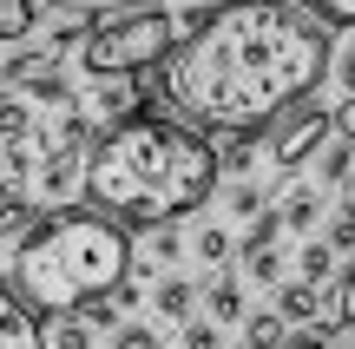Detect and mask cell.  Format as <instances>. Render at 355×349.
Listing matches in <instances>:
<instances>
[{"label":"cell","mask_w":355,"mask_h":349,"mask_svg":"<svg viewBox=\"0 0 355 349\" xmlns=\"http://www.w3.org/2000/svg\"><path fill=\"white\" fill-rule=\"evenodd\" d=\"M329 33L303 0H224L191 13L165 53V92L211 132H263L290 99L322 86Z\"/></svg>","instance_id":"cell-1"},{"label":"cell","mask_w":355,"mask_h":349,"mask_svg":"<svg viewBox=\"0 0 355 349\" xmlns=\"http://www.w3.org/2000/svg\"><path fill=\"white\" fill-rule=\"evenodd\" d=\"M79 191L112 224H178L217 191V152L171 119L132 112L86 145Z\"/></svg>","instance_id":"cell-2"},{"label":"cell","mask_w":355,"mask_h":349,"mask_svg":"<svg viewBox=\"0 0 355 349\" xmlns=\"http://www.w3.org/2000/svg\"><path fill=\"white\" fill-rule=\"evenodd\" d=\"M132 277V237L105 211H53L20 231L13 250V290L33 310H86V303L112 297Z\"/></svg>","instance_id":"cell-3"},{"label":"cell","mask_w":355,"mask_h":349,"mask_svg":"<svg viewBox=\"0 0 355 349\" xmlns=\"http://www.w3.org/2000/svg\"><path fill=\"white\" fill-rule=\"evenodd\" d=\"M171 40H178V20L165 7H152V0L112 7L92 26H79V66H86L92 79H125V73L139 79L171 53Z\"/></svg>","instance_id":"cell-4"},{"label":"cell","mask_w":355,"mask_h":349,"mask_svg":"<svg viewBox=\"0 0 355 349\" xmlns=\"http://www.w3.org/2000/svg\"><path fill=\"white\" fill-rule=\"evenodd\" d=\"M263 132H270V165H277V171H303L309 158L336 139V119H329V105H316L303 92V99H290Z\"/></svg>","instance_id":"cell-5"},{"label":"cell","mask_w":355,"mask_h":349,"mask_svg":"<svg viewBox=\"0 0 355 349\" xmlns=\"http://www.w3.org/2000/svg\"><path fill=\"white\" fill-rule=\"evenodd\" d=\"M79 171H86V152H40L33 158V191L46 198V205H66V198L79 191Z\"/></svg>","instance_id":"cell-6"},{"label":"cell","mask_w":355,"mask_h":349,"mask_svg":"<svg viewBox=\"0 0 355 349\" xmlns=\"http://www.w3.org/2000/svg\"><path fill=\"white\" fill-rule=\"evenodd\" d=\"M0 349H46V323L33 316V303L20 290L0 284Z\"/></svg>","instance_id":"cell-7"},{"label":"cell","mask_w":355,"mask_h":349,"mask_svg":"<svg viewBox=\"0 0 355 349\" xmlns=\"http://www.w3.org/2000/svg\"><path fill=\"white\" fill-rule=\"evenodd\" d=\"M277 316L283 323H336V310H322V284H283V297H277Z\"/></svg>","instance_id":"cell-8"},{"label":"cell","mask_w":355,"mask_h":349,"mask_svg":"<svg viewBox=\"0 0 355 349\" xmlns=\"http://www.w3.org/2000/svg\"><path fill=\"white\" fill-rule=\"evenodd\" d=\"M92 105H99V119H112V126H119V119H132V112L145 105V86H132V73H125V79H99Z\"/></svg>","instance_id":"cell-9"},{"label":"cell","mask_w":355,"mask_h":349,"mask_svg":"<svg viewBox=\"0 0 355 349\" xmlns=\"http://www.w3.org/2000/svg\"><path fill=\"white\" fill-rule=\"evenodd\" d=\"M33 139V105H26V92L0 86V145H20Z\"/></svg>","instance_id":"cell-10"},{"label":"cell","mask_w":355,"mask_h":349,"mask_svg":"<svg viewBox=\"0 0 355 349\" xmlns=\"http://www.w3.org/2000/svg\"><path fill=\"white\" fill-rule=\"evenodd\" d=\"M33 224V198H26L20 178H0V237H20Z\"/></svg>","instance_id":"cell-11"},{"label":"cell","mask_w":355,"mask_h":349,"mask_svg":"<svg viewBox=\"0 0 355 349\" xmlns=\"http://www.w3.org/2000/svg\"><path fill=\"white\" fill-rule=\"evenodd\" d=\"M316 211H322V198H316V185H290V198H283V231H309L316 224Z\"/></svg>","instance_id":"cell-12"},{"label":"cell","mask_w":355,"mask_h":349,"mask_svg":"<svg viewBox=\"0 0 355 349\" xmlns=\"http://www.w3.org/2000/svg\"><path fill=\"white\" fill-rule=\"evenodd\" d=\"M46 349H92V323L79 310H60L53 330H46Z\"/></svg>","instance_id":"cell-13"},{"label":"cell","mask_w":355,"mask_h":349,"mask_svg":"<svg viewBox=\"0 0 355 349\" xmlns=\"http://www.w3.org/2000/svg\"><path fill=\"white\" fill-rule=\"evenodd\" d=\"M152 303H158V316H165V323H184V316H191V303H198V290H191L184 277H165Z\"/></svg>","instance_id":"cell-14"},{"label":"cell","mask_w":355,"mask_h":349,"mask_svg":"<svg viewBox=\"0 0 355 349\" xmlns=\"http://www.w3.org/2000/svg\"><path fill=\"white\" fill-rule=\"evenodd\" d=\"M283 337H290V323H283L277 310H263V316H243V349H277Z\"/></svg>","instance_id":"cell-15"},{"label":"cell","mask_w":355,"mask_h":349,"mask_svg":"<svg viewBox=\"0 0 355 349\" xmlns=\"http://www.w3.org/2000/svg\"><path fill=\"white\" fill-rule=\"evenodd\" d=\"M33 20H40L33 0H0V40H26V33H33Z\"/></svg>","instance_id":"cell-16"},{"label":"cell","mask_w":355,"mask_h":349,"mask_svg":"<svg viewBox=\"0 0 355 349\" xmlns=\"http://www.w3.org/2000/svg\"><path fill=\"white\" fill-rule=\"evenodd\" d=\"M250 158H257V132H224L217 171H250Z\"/></svg>","instance_id":"cell-17"},{"label":"cell","mask_w":355,"mask_h":349,"mask_svg":"<svg viewBox=\"0 0 355 349\" xmlns=\"http://www.w3.org/2000/svg\"><path fill=\"white\" fill-rule=\"evenodd\" d=\"M243 271H250L257 284H277V271H283V264H277V250H270V244H257V237H243Z\"/></svg>","instance_id":"cell-18"},{"label":"cell","mask_w":355,"mask_h":349,"mask_svg":"<svg viewBox=\"0 0 355 349\" xmlns=\"http://www.w3.org/2000/svg\"><path fill=\"white\" fill-rule=\"evenodd\" d=\"M355 171V139H336V145H322V178L329 185H343Z\"/></svg>","instance_id":"cell-19"},{"label":"cell","mask_w":355,"mask_h":349,"mask_svg":"<svg viewBox=\"0 0 355 349\" xmlns=\"http://www.w3.org/2000/svg\"><path fill=\"white\" fill-rule=\"evenodd\" d=\"M243 316V290L237 284H211V323H237Z\"/></svg>","instance_id":"cell-20"},{"label":"cell","mask_w":355,"mask_h":349,"mask_svg":"<svg viewBox=\"0 0 355 349\" xmlns=\"http://www.w3.org/2000/svg\"><path fill=\"white\" fill-rule=\"evenodd\" d=\"M191 250H198V257H204V264H224V257H230V237H224V231H217V224H204V231H198V237H191Z\"/></svg>","instance_id":"cell-21"},{"label":"cell","mask_w":355,"mask_h":349,"mask_svg":"<svg viewBox=\"0 0 355 349\" xmlns=\"http://www.w3.org/2000/svg\"><path fill=\"white\" fill-rule=\"evenodd\" d=\"M112 349H158V330H152V323H119Z\"/></svg>","instance_id":"cell-22"},{"label":"cell","mask_w":355,"mask_h":349,"mask_svg":"<svg viewBox=\"0 0 355 349\" xmlns=\"http://www.w3.org/2000/svg\"><path fill=\"white\" fill-rule=\"evenodd\" d=\"M316 20H336V26H355V0H303Z\"/></svg>","instance_id":"cell-23"},{"label":"cell","mask_w":355,"mask_h":349,"mask_svg":"<svg viewBox=\"0 0 355 349\" xmlns=\"http://www.w3.org/2000/svg\"><path fill=\"white\" fill-rule=\"evenodd\" d=\"M296 264H303L309 284H322V277H329V244H303V257H296Z\"/></svg>","instance_id":"cell-24"},{"label":"cell","mask_w":355,"mask_h":349,"mask_svg":"<svg viewBox=\"0 0 355 349\" xmlns=\"http://www.w3.org/2000/svg\"><path fill=\"white\" fill-rule=\"evenodd\" d=\"M230 211H237V218H257V211H263V191H257V185H237V191H230Z\"/></svg>","instance_id":"cell-25"},{"label":"cell","mask_w":355,"mask_h":349,"mask_svg":"<svg viewBox=\"0 0 355 349\" xmlns=\"http://www.w3.org/2000/svg\"><path fill=\"white\" fill-rule=\"evenodd\" d=\"M336 323H355V264H349L343 290H336Z\"/></svg>","instance_id":"cell-26"},{"label":"cell","mask_w":355,"mask_h":349,"mask_svg":"<svg viewBox=\"0 0 355 349\" xmlns=\"http://www.w3.org/2000/svg\"><path fill=\"white\" fill-rule=\"evenodd\" d=\"M66 13H112V7H139V0H53Z\"/></svg>","instance_id":"cell-27"},{"label":"cell","mask_w":355,"mask_h":349,"mask_svg":"<svg viewBox=\"0 0 355 349\" xmlns=\"http://www.w3.org/2000/svg\"><path fill=\"white\" fill-rule=\"evenodd\" d=\"M329 250H355V218H349V211L329 224Z\"/></svg>","instance_id":"cell-28"},{"label":"cell","mask_w":355,"mask_h":349,"mask_svg":"<svg viewBox=\"0 0 355 349\" xmlns=\"http://www.w3.org/2000/svg\"><path fill=\"white\" fill-rule=\"evenodd\" d=\"M184 349H217V323H184Z\"/></svg>","instance_id":"cell-29"},{"label":"cell","mask_w":355,"mask_h":349,"mask_svg":"<svg viewBox=\"0 0 355 349\" xmlns=\"http://www.w3.org/2000/svg\"><path fill=\"white\" fill-rule=\"evenodd\" d=\"M277 349H329V343H322V337H283Z\"/></svg>","instance_id":"cell-30"},{"label":"cell","mask_w":355,"mask_h":349,"mask_svg":"<svg viewBox=\"0 0 355 349\" xmlns=\"http://www.w3.org/2000/svg\"><path fill=\"white\" fill-rule=\"evenodd\" d=\"M343 86H349V92H355V46H349V53H343Z\"/></svg>","instance_id":"cell-31"},{"label":"cell","mask_w":355,"mask_h":349,"mask_svg":"<svg viewBox=\"0 0 355 349\" xmlns=\"http://www.w3.org/2000/svg\"><path fill=\"white\" fill-rule=\"evenodd\" d=\"M343 185H349V205H343V211H349V218H355V171H349V178H343Z\"/></svg>","instance_id":"cell-32"},{"label":"cell","mask_w":355,"mask_h":349,"mask_svg":"<svg viewBox=\"0 0 355 349\" xmlns=\"http://www.w3.org/2000/svg\"><path fill=\"white\" fill-rule=\"evenodd\" d=\"M343 330H349V337H343V343H336V349H355V323H343Z\"/></svg>","instance_id":"cell-33"},{"label":"cell","mask_w":355,"mask_h":349,"mask_svg":"<svg viewBox=\"0 0 355 349\" xmlns=\"http://www.w3.org/2000/svg\"><path fill=\"white\" fill-rule=\"evenodd\" d=\"M204 7H224V0H191V13H204Z\"/></svg>","instance_id":"cell-34"}]
</instances>
